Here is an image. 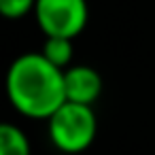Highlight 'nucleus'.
I'll use <instances>...</instances> for the list:
<instances>
[{
	"label": "nucleus",
	"instance_id": "obj_1",
	"mask_svg": "<svg viewBox=\"0 0 155 155\" xmlns=\"http://www.w3.org/2000/svg\"><path fill=\"white\" fill-rule=\"evenodd\" d=\"M5 91L19 115L49 121V117L66 102L64 70L47 62L41 51L21 53L7 70Z\"/></svg>",
	"mask_w": 155,
	"mask_h": 155
},
{
	"label": "nucleus",
	"instance_id": "obj_2",
	"mask_svg": "<svg viewBox=\"0 0 155 155\" xmlns=\"http://www.w3.org/2000/svg\"><path fill=\"white\" fill-rule=\"evenodd\" d=\"M51 144L66 153V155H79L91 147L98 132V119L94 113V106L64 102L47 121Z\"/></svg>",
	"mask_w": 155,
	"mask_h": 155
},
{
	"label": "nucleus",
	"instance_id": "obj_3",
	"mask_svg": "<svg viewBox=\"0 0 155 155\" xmlns=\"http://www.w3.org/2000/svg\"><path fill=\"white\" fill-rule=\"evenodd\" d=\"M34 19L47 36L77 38L89 19L87 0H36Z\"/></svg>",
	"mask_w": 155,
	"mask_h": 155
},
{
	"label": "nucleus",
	"instance_id": "obj_4",
	"mask_svg": "<svg viewBox=\"0 0 155 155\" xmlns=\"http://www.w3.org/2000/svg\"><path fill=\"white\" fill-rule=\"evenodd\" d=\"M102 74L87 64H72L70 68L64 70V91H66V102L74 104H85L94 106L96 100L102 96Z\"/></svg>",
	"mask_w": 155,
	"mask_h": 155
},
{
	"label": "nucleus",
	"instance_id": "obj_5",
	"mask_svg": "<svg viewBox=\"0 0 155 155\" xmlns=\"http://www.w3.org/2000/svg\"><path fill=\"white\" fill-rule=\"evenodd\" d=\"M30 140L19 125L0 121V155H30Z\"/></svg>",
	"mask_w": 155,
	"mask_h": 155
},
{
	"label": "nucleus",
	"instance_id": "obj_6",
	"mask_svg": "<svg viewBox=\"0 0 155 155\" xmlns=\"http://www.w3.org/2000/svg\"><path fill=\"white\" fill-rule=\"evenodd\" d=\"M43 58L58 66L60 70H66L72 66V38H62V36H47L41 49Z\"/></svg>",
	"mask_w": 155,
	"mask_h": 155
},
{
	"label": "nucleus",
	"instance_id": "obj_7",
	"mask_svg": "<svg viewBox=\"0 0 155 155\" xmlns=\"http://www.w3.org/2000/svg\"><path fill=\"white\" fill-rule=\"evenodd\" d=\"M36 0H0V17L5 19H21L34 13Z\"/></svg>",
	"mask_w": 155,
	"mask_h": 155
}]
</instances>
